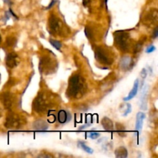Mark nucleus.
Instances as JSON below:
<instances>
[{
  "instance_id": "f257e3e1",
  "label": "nucleus",
  "mask_w": 158,
  "mask_h": 158,
  "mask_svg": "<svg viewBox=\"0 0 158 158\" xmlns=\"http://www.w3.org/2000/svg\"><path fill=\"white\" fill-rule=\"evenodd\" d=\"M57 97L49 90L40 91L32 103V109L37 114H46L51 111L56 103Z\"/></svg>"
},
{
  "instance_id": "f03ea898",
  "label": "nucleus",
  "mask_w": 158,
  "mask_h": 158,
  "mask_svg": "<svg viewBox=\"0 0 158 158\" xmlns=\"http://www.w3.org/2000/svg\"><path fill=\"white\" fill-rule=\"evenodd\" d=\"M87 91V84L84 77L80 74L75 73L69 78L66 95L72 99H80Z\"/></svg>"
},
{
  "instance_id": "7ed1b4c3",
  "label": "nucleus",
  "mask_w": 158,
  "mask_h": 158,
  "mask_svg": "<svg viewBox=\"0 0 158 158\" xmlns=\"http://www.w3.org/2000/svg\"><path fill=\"white\" fill-rule=\"evenodd\" d=\"M114 44L122 52H127L132 48L133 40L131 34L125 31L114 32Z\"/></svg>"
},
{
  "instance_id": "20e7f679",
  "label": "nucleus",
  "mask_w": 158,
  "mask_h": 158,
  "mask_svg": "<svg viewBox=\"0 0 158 158\" xmlns=\"http://www.w3.org/2000/svg\"><path fill=\"white\" fill-rule=\"evenodd\" d=\"M95 59L102 65H111L114 61V53L108 46H100L95 49Z\"/></svg>"
},
{
  "instance_id": "39448f33",
  "label": "nucleus",
  "mask_w": 158,
  "mask_h": 158,
  "mask_svg": "<svg viewBox=\"0 0 158 158\" xmlns=\"http://www.w3.org/2000/svg\"><path fill=\"white\" fill-rule=\"evenodd\" d=\"M26 123V119L23 116L14 112L8 114L4 126L9 130H19Z\"/></svg>"
},
{
  "instance_id": "423d86ee",
  "label": "nucleus",
  "mask_w": 158,
  "mask_h": 158,
  "mask_svg": "<svg viewBox=\"0 0 158 158\" xmlns=\"http://www.w3.org/2000/svg\"><path fill=\"white\" fill-rule=\"evenodd\" d=\"M49 30L54 35H63L66 33V27L63 21L57 15L52 14L48 20Z\"/></svg>"
},
{
  "instance_id": "0eeeda50",
  "label": "nucleus",
  "mask_w": 158,
  "mask_h": 158,
  "mask_svg": "<svg viewBox=\"0 0 158 158\" xmlns=\"http://www.w3.org/2000/svg\"><path fill=\"white\" fill-rule=\"evenodd\" d=\"M57 68V63L55 59L49 55H44L40 58V73L48 75L52 73Z\"/></svg>"
},
{
  "instance_id": "6e6552de",
  "label": "nucleus",
  "mask_w": 158,
  "mask_h": 158,
  "mask_svg": "<svg viewBox=\"0 0 158 158\" xmlns=\"http://www.w3.org/2000/svg\"><path fill=\"white\" fill-rule=\"evenodd\" d=\"M0 101L5 109L11 110L15 103L14 96L9 92H2L0 94Z\"/></svg>"
},
{
  "instance_id": "1a4fd4ad",
  "label": "nucleus",
  "mask_w": 158,
  "mask_h": 158,
  "mask_svg": "<svg viewBox=\"0 0 158 158\" xmlns=\"http://www.w3.org/2000/svg\"><path fill=\"white\" fill-rule=\"evenodd\" d=\"M19 62L18 55L15 52H9L7 54L6 57V66L10 69L15 67Z\"/></svg>"
},
{
  "instance_id": "9d476101",
  "label": "nucleus",
  "mask_w": 158,
  "mask_h": 158,
  "mask_svg": "<svg viewBox=\"0 0 158 158\" xmlns=\"http://www.w3.org/2000/svg\"><path fill=\"white\" fill-rule=\"evenodd\" d=\"M134 65V60H133V59L131 57L128 56H123L120 59V66L123 70L126 71L132 69Z\"/></svg>"
},
{
  "instance_id": "9b49d317",
  "label": "nucleus",
  "mask_w": 158,
  "mask_h": 158,
  "mask_svg": "<svg viewBox=\"0 0 158 158\" xmlns=\"http://www.w3.org/2000/svg\"><path fill=\"white\" fill-rule=\"evenodd\" d=\"M158 19V13L157 9H152L151 12H148L144 18V22H146L147 25L154 24L157 22Z\"/></svg>"
},
{
  "instance_id": "f8f14e48",
  "label": "nucleus",
  "mask_w": 158,
  "mask_h": 158,
  "mask_svg": "<svg viewBox=\"0 0 158 158\" xmlns=\"http://www.w3.org/2000/svg\"><path fill=\"white\" fill-rule=\"evenodd\" d=\"M32 128L37 131H46L49 129V125H48L47 122H46L45 120L38 119L33 122Z\"/></svg>"
},
{
  "instance_id": "ddd939ff",
  "label": "nucleus",
  "mask_w": 158,
  "mask_h": 158,
  "mask_svg": "<svg viewBox=\"0 0 158 158\" xmlns=\"http://www.w3.org/2000/svg\"><path fill=\"white\" fill-rule=\"evenodd\" d=\"M71 117L70 114L68 111L64 110H61L58 112V115H57V119H58V122L61 124H64V123H68L70 121Z\"/></svg>"
},
{
  "instance_id": "4468645a",
  "label": "nucleus",
  "mask_w": 158,
  "mask_h": 158,
  "mask_svg": "<svg viewBox=\"0 0 158 158\" xmlns=\"http://www.w3.org/2000/svg\"><path fill=\"white\" fill-rule=\"evenodd\" d=\"M146 118V114L144 113L139 112L137 114V121H136V130L138 131L139 134H140L143 127V120Z\"/></svg>"
},
{
  "instance_id": "2eb2a0df",
  "label": "nucleus",
  "mask_w": 158,
  "mask_h": 158,
  "mask_svg": "<svg viewBox=\"0 0 158 158\" xmlns=\"http://www.w3.org/2000/svg\"><path fill=\"white\" fill-rule=\"evenodd\" d=\"M138 87H139V80H136L134 83V86H133L132 89H131V91L130 92L129 95H128L127 97H125V98L123 99V100H124V101H128V100H131V99L134 98V97L137 95V91H138Z\"/></svg>"
},
{
  "instance_id": "dca6fc26",
  "label": "nucleus",
  "mask_w": 158,
  "mask_h": 158,
  "mask_svg": "<svg viewBox=\"0 0 158 158\" xmlns=\"http://www.w3.org/2000/svg\"><path fill=\"white\" fill-rule=\"evenodd\" d=\"M101 123H102V126H103V127L104 128L106 131H113V130L114 129L113 121L110 120V119L108 118V117H103V120H102Z\"/></svg>"
},
{
  "instance_id": "f3484780",
  "label": "nucleus",
  "mask_w": 158,
  "mask_h": 158,
  "mask_svg": "<svg viewBox=\"0 0 158 158\" xmlns=\"http://www.w3.org/2000/svg\"><path fill=\"white\" fill-rule=\"evenodd\" d=\"M115 156L117 158H126L128 156L127 149L124 147H120L115 150Z\"/></svg>"
},
{
  "instance_id": "a211bd4d",
  "label": "nucleus",
  "mask_w": 158,
  "mask_h": 158,
  "mask_svg": "<svg viewBox=\"0 0 158 158\" xmlns=\"http://www.w3.org/2000/svg\"><path fill=\"white\" fill-rule=\"evenodd\" d=\"M148 86H145L144 89H143V93H142V97H140V101H141V104H140V108L143 110H146L148 106H147V96H148Z\"/></svg>"
},
{
  "instance_id": "6ab92c4d",
  "label": "nucleus",
  "mask_w": 158,
  "mask_h": 158,
  "mask_svg": "<svg viewBox=\"0 0 158 158\" xmlns=\"http://www.w3.org/2000/svg\"><path fill=\"white\" fill-rule=\"evenodd\" d=\"M78 143H79V147L81 148L82 149H83V151H86V153H88V154H93V153H94V150H93L92 148H89V147H88L85 143H83V142L82 141H79Z\"/></svg>"
},
{
  "instance_id": "aec40b11",
  "label": "nucleus",
  "mask_w": 158,
  "mask_h": 158,
  "mask_svg": "<svg viewBox=\"0 0 158 158\" xmlns=\"http://www.w3.org/2000/svg\"><path fill=\"white\" fill-rule=\"evenodd\" d=\"M116 129H117V133H118L119 135L122 136V137H124L125 135H126V131H125V127L123 126L122 124H120V123H117V124H116Z\"/></svg>"
},
{
  "instance_id": "412c9836",
  "label": "nucleus",
  "mask_w": 158,
  "mask_h": 158,
  "mask_svg": "<svg viewBox=\"0 0 158 158\" xmlns=\"http://www.w3.org/2000/svg\"><path fill=\"white\" fill-rule=\"evenodd\" d=\"M49 43H51L52 46H53L55 49H58V50H60L62 47V43L60 41H58V40H49Z\"/></svg>"
},
{
  "instance_id": "4be33fe9",
  "label": "nucleus",
  "mask_w": 158,
  "mask_h": 158,
  "mask_svg": "<svg viewBox=\"0 0 158 158\" xmlns=\"http://www.w3.org/2000/svg\"><path fill=\"white\" fill-rule=\"evenodd\" d=\"M6 43L9 46H14L16 43V40L14 37H8L6 40Z\"/></svg>"
},
{
  "instance_id": "5701e85b",
  "label": "nucleus",
  "mask_w": 158,
  "mask_h": 158,
  "mask_svg": "<svg viewBox=\"0 0 158 158\" xmlns=\"http://www.w3.org/2000/svg\"><path fill=\"white\" fill-rule=\"evenodd\" d=\"M100 134L98 132H96V131H91L90 133H89V137L91 139H97L100 137Z\"/></svg>"
},
{
  "instance_id": "b1692460",
  "label": "nucleus",
  "mask_w": 158,
  "mask_h": 158,
  "mask_svg": "<svg viewBox=\"0 0 158 158\" xmlns=\"http://www.w3.org/2000/svg\"><path fill=\"white\" fill-rule=\"evenodd\" d=\"M126 110H125V112L123 113V117H126V116H127L128 114H130V113L131 112V109H132V107H131V105L130 104V103H126Z\"/></svg>"
},
{
  "instance_id": "393cba45",
  "label": "nucleus",
  "mask_w": 158,
  "mask_h": 158,
  "mask_svg": "<svg viewBox=\"0 0 158 158\" xmlns=\"http://www.w3.org/2000/svg\"><path fill=\"white\" fill-rule=\"evenodd\" d=\"M155 49H156L155 46H154V45H151V46H148V47L147 48V49H146V52H148V53H150V52H154V51L155 50Z\"/></svg>"
},
{
  "instance_id": "a878e982",
  "label": "nucleus",
  "mask_w": 158,
  "mask_h": 158,
  "mask_svg": "<svg viewBox=\"0 0 158 158\" xmlns=\"http://www.w3.org/2000/svg\"><path fill=\"white\" fill-rule=\"evenodd\" d=\"M147 75H148V72H147L146 69H144V68H143V69H142L141 73H140V77H142V79H143V80H144V79L147 77Z\"/></svg>"
},
{
  "instance_id": "bb28decb",
  "label": "nucleus",
  "mask_w": 158,
  "mask_h": 158,
  "mask_svg": "<svg viewBox=\"0 0 158 158\" xmlns=\"http://www.w3.org/2000/svg\"><path fill=\"white\" fill-rule=\"evenodd\" d=\"M92 1V0H83V4L84 6H87L90 3V2Z\"/></svg>"
},
{
  "instance_id": "cd10ccee",
  "label": "nucleus",
  "mask_w": 158,
  "mask_h": 158,
  "mask_svg": "<svg viewBox=\"0 0 158 158\" xmlns=\"http://www.w3.org/2000/svg\"><path fill=\"white\" fill-rule=\"evenodd\" d=\"M158 35V28L156 27L155 29H154V38H157Z\"/></svg>"
},
{
  "instance_id": "c85d7f7f",
  "label": "nucleus",
  "mask_w": 158,
  "mask_h": 158,
  "mask_svg": "<svg viewBox=\"0 0 158 158\" xmlns=\"http://www.w3.org/2000/svg\"><path fill=\"white\" fill-rule=\"evenodd\" d=\"M55 3H56V0H52V1L50 2V5H49V6L47 7V9H50L52 6H54V4H55Z\"/></svg>"
},
{
  "instance_id": "c756f323",
  "label": "nucleus",
  "mask_w": 158,
  "mask_h": 158,
  "mask_svg": "<svg viewBox=\"0 0 158 158\" xmlns=\"http://www.w3.org/2000/svg\"><path fill=\"white\" fill-rule=\"evenodd\" d=\"M3 2H4L5 3H6L7 5H9V6H11V5L12 4V2L11 0H3Z\"/></svg>"
},
{
  "instance_id": "7c9ffc66",
  "label": "nucleus",
  "mask_w": 158,
  "mask_h": 158,
  "mask_svg": "<svg viewBox=\"0 0 158 158\" xmlns=\"http://www.w3.org/2000/svg\"><path fill=\"white\" fill-rule=\"evenodd\" d=\"M39 157H52L50 155H48V154H40L39 156Z\"/></svg>"
},
{
  "instance_id": "2f4dec72",
  "label": "nucleus",
  "mask_w": 158,
  "mask_h": 158,
  "mask_svg": "<svg viewBox=\"0 0 158 158\" xmlns=\"http://www.w3.org/2000/svg\"><path fill=\"white\" fill-rule=\"evenodd\" d=\"M9 12H10L11 14H12V15H13V17H15V18H16V19H18V17L16 16V15H15V14H14V12H12V10L11 9H9Z\"/></svg>"
},
{
  "instance_id": "473e14b6",
  "label": "nucleus",
  "mask_w": 158,
  "mask_h": 158,
  "mask_svg": "<svg viewBox=\"0 0 158 158\" xmlns=\"http://www.w3.org/2000/svg\"><path fill=\"white\" fill-rule=\"evenodd\" d=\"M2 117V110L0 109V117Z\"/></svg>"
},
{
  "instance_id": "72a5a7b5",
  "label": "nucleus",
  "mask_w": 158,
  "mask_h": 158,
  "mask_svg": "<svg viewBox=\"0 0 158 158\" xmlns=\"http://www.w3.org/2000/svg\"><path fill=\"white\" fill-rule=\"evenodd\" d=\"M1 40H2V39H1V36H0V43H1Z\"/></svg>"
}]
</instances>
